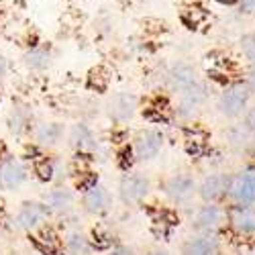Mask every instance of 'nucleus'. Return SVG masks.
<instances>
[{"instance_id": "obj_17", "label": "nucleus", "mask_w": 255, "mask_h": 255, "mask_svg": "<svg viewBox=\"0 0 255 255\" xmlns=\"http://www.w3.org/2000/svg\"><path fill=\"white\" fill-rule=\"evenodd\" d=\"M68 145L70 149L76 153H84V155H90L96 153L98 147H100V139L98 133L94 131V127L88 125L86 121H78L74 123L70 129H68Z\"/></svg>"}, {"instance_id": "obj_10", "label": "nucleus", "mask_w": 255, "mask_h": 255, "mask_svg": "<svg viewBox=\"0 0 255 255\" xmlns=\"http://www.w3.org/2000/svg\"><path fill=\"white\" fill-rule=\"evenodd\" d=\"M115 196L111 192V188L102 182H92L88 186H84L80 194V206L82 210L90 217H104L113 210Z\"/></svg>"}, {"instance_id": "obj_31", "label": "nucleus", "mask_w": 255, "mask_h": 255, "mask_svg": "<svg viewBox=\"0 0 255 255\" xmlns=\"http://www.w3.org/2000/svg\"><path fill=\"white\" fill-rule=\"evenodd\" d=\"M0 255H2V239H0Z\"/></svg>"}, {"instance_id": "obj_24", "label": "nucleus", "mask_w": 255, "mask_h": 255, "mask_svg": "<svg viewBox=\"0 0 255 255\" xmlns=\"http://www.w3.org/2000/svg\"><path fill=\"white\" fill-rule=\"evenodd\" d=\"M106 255H141L133 245H127V243H117L113 245L109 251H106Z\"/></svg>"}, {"instance_id": "obj_11", "label": "nucleus", "mask_w": 255, "mask_h": 255, "mask_svg": "<svg viewBox=\"0 0 255 255\" xmlns=\"http://www.w3.org/2000/svg\"><path fill=\"white\" fill-rule=\"evenodd\" d=\"M231 174L225 169L208 172L198 180V202H229V188H231Z\"/></svg>"}, {"instance_id": "obj_18", "label": "nucleus", "mask_w": 255, "mask_h": 255, "mask_svg": "<svg viewBox=\"0 0 255 255\" xmlns=\"http://www.w3.org/2000/svg\"><path fill=\"white\" fill-rule=\"evenodd\" d=\"M198 80H202V78L198 76L196 68L188 61H176L163 72V86L167 90H172L174 94H180L186 88L194 86Z\"/></svg>"}, {"instance_id": "obj_21", "label": "nucleus", "mask_w": 255, "mask_h": 255, "mask_svg": "<svg viewBox=\"0 0 255 255\" xmlns=\"http://www.w3.org/2000/svg\"><path fill=\"white\" fill-rule=\"evenodd\" d=\"M225 139H227V145L231 147V151L241 153V155H255V141L249 135L243 121L231 123L225 131Z\"/></svg>"}, {"instance_id": "obj_14", "label": "nucleus", "mask_w": 255, "mask_h": 255, "mask_svg": "<svg viewBox=\"0 0 255 255\" xmlns=\"http://www.w3.org/2000/svg\"><path fill=\"white\" fill-rule=\"evenodd\" d=\"M139 111V96L133 94V92H127V90H121V92H115L113 96H109L104 104V115L111 123L115 125H127L135 119Z\"/></svg>"}, {"instance_id": "obj_7", "label": "nucleus", "mask_w": 255, "mask_h": 255, "mask_svg": "<svg viewBox=\"0 0 255 255\" xmlns=\"http://www.w3.org/2000/svg\"><path fill=\"white\" fill-rule=\"evenodd\" d=\"M227 204L255 206V161H247L241 167L233 169Z\"/></svg>"}, {"instance_id": "obj_8", "label": "nucleus", "mask_w": 255, "mask_h": 255, "mask_svg": "<svg viewBox=\"0 0 255 255\" xmlns=\"http://www.w3.org/2000/svg\"><path fill=\"white\" fill-rule=\"evenodd\" d=\"M178 100H176V115L182 119V121H192L196 119L210 100V88L204 80H198L194 86L186 88L184 92L176 94Z\"/></svg>"}, {"instance_id": "obj_28", "label": "nucleus", "mask_w": 255, "mask_h": 255, "mask_svg": "<svg viewBox=\"0 0 255 255\" xmlns=\"http://www.w3.org/2000/svg\"><path fill=\"white\" fill-rule=\"evenodd\" d=\"M243 82L249 86V90L253 92V96H255V66H247V70H245V76H243Z\"/></svg>"}, {"instance_id": "obj_25", "label": "nucleus", "mask_w": 255, "mask_h": 255, "mask_svg": "<svg viewBox=\"0 0 255 255\" xmlns=\"http://www.w3.org/2000/svg\"><path fill=\"white\" fill-rule=\"evenodd\" d=\"M235 10L241 16H255V0H239Z\"/></svg>"}, {"instance_id": "obj_19", "label": "nucleus", "mask_w": 255, "mask_h": 255, "mask_svg": "<svg viewBox=\"0 0 255 255\" xmlns=\"http://www.w3.org/2000/svg\"><path fill=\"white\" fill-rule=\"evenodd\" d=\"M35 115L33 109L25 102L12 104V109L6 115V131L12 137H31V131L35 127Z\"/></svg>"}, {"instance_id": "obj_27", "label": "nucleus", "mask_w": 255, "mask_h": 255, "mask_svg": "<svg viewBox=\"0 0 255 255\" xmlns=\"http://www.w3.org/2000/svg\"><path fill=\"white\" fill-rule=\"evenodd\" d=\"M143 255H176L172 249H167L165 245H151V247H147Z\"/></svg>"}, {"instance_id": "obj_2", "label": "nucleus", "mask_w": 255, "mask_h": 255, "mask_svg": "<svg viewBox=\"0 0 255 255\" xmlns=\"http://www.w3.org/2000/svg\"><path fill=\"white\" fill-rule=\"evenodd\" d=\"M163 198L178 208H192L198 202V178L190 169H174L161 182Z\"/></svg>"}, {"instance_id": "obj_22", "label": "nucleus", "mask_w": 255, "mask_h": 255, "mask_svg": "<svg viewBox=\"0 0 255 255\" xmlns=\"http://www.w3.org/2000/svg\"><path fill=\"white\" fill-rule=\"evenodd\" d=\"M25 63H27V68L33 70V72H43V70H47L49 63H51V49L45 47V45L31 47V49L25 53Z\"/></svg>"}, {"instance_id": "obj_13", "label": "nucleus", "mask_w": 255, "mask_h": 255, "mask_svg": "<svg viewBox=\"0 0 255 255\" xmlns=\"http://www.w3.org/2000/svg\"><path fill=\"white\" fill-rule=\"evenodd\" d=\"M176 255H227L223 235H208V233H192L180 241Z\"/></svg>"}, {"instance_id": "obj_16", "label": "nucleus", "mask_w": 255, "mask_h": 255, "mask_svg": "<svg viewBox=\"0 0 255 255\" xmlns=\"http://www.w3.org/2000/svg\"><path fill=\"white\" fill-rule=\"evenodd\" d=\"M68 139V127L59 121H41L33 127L31 131V141L39 149H55L63 141Z\"/></svg>"}, {"instance_id": "obj_4", "label": "nucleus", "mask_w": 255, "mask_h": 255, "mask_svg": "<svg viewBox=\"0 0 255 255\" xmlns=\"http://www.w3.org/2000/svg\"><path fill=\"white\" fill-rule=\"evenodd\" d=\"M153 194V180L143 169H129L119 178L117 198L127 208L143 206Z\"/></svg>"}, {"instance_id": "obj_32", "label": "nucleus", "mask_w": 255, "mask_h": 255, "mask_svg": "<svg viewBox=\"0 0 255 255\" xmlns=\"http://www.w3.org/2000/svg\"><path fill=\"white\" fill-rule=\"evenodd\" d=\"M18 255H27V253H18Z\"/></svg>"}, {"instance_id": "obj_26", "label": "nucleus", "mask_w": 255, "mask_h": 255, "mask_svg": "<svg viewBox=\"0 0 255 255\" xmlns=\"http://www.w3.org/2000/svg\"><path fill=\"white\" fill-rule=\"evenodd\" d=\"M243 125L247 127V131H249V135L253 137V141H255V104L249 109V113L245 115V119H243Z\"/></svg>"}, {"instance_id": "obj_30", "label": "nucleus", "mask_w": 255, "mask_h": 255, "mask_svg": "<svg viewBox=\"0 0 255 255\" xmlns=\"http://www.w3.org/2000/svg\"><path fill=\"white\" fill-rule=\"evenodd\" d=\"M215 2L221 4V6H227V8H237L239 0H215Z\"/></svg>"}, {"instance_id": "obj_9", "label": "nucleus", "mask_w": 255, "mask_h": 255, "mask_svg": "<svg viewBox=\"0 0 255 255\" xmlns=\"http://www.w3.org/2000/svg\"><path fill=\"white\" fill-rule=\"evenodd\" d=\"M31 178V169L23 157L6 153L0 157V190L2 192H16Z\"/></svg>"}, {"instance_id": "obj_12", "label": "nucleus", "mask_w": 255, "mask_h": 255, "mask_svg": "<svg viewBox=\"0 0 255 255\" xmlns=\"http://www.w3.org/2000/svg\"><path fill=\"white\" fill-rule=\"evenodd\" d=\"M227 233L241 243H255V206L229 204Z\"/></svg>"}, {"instance_id": "obj_5", "label": "nucleus", "mask_w": 255, "mask_h": 255, "mask_svg": "<svg viewBox=\"0 0 255 255\" xmlns=\"http://www.w3.org/2000/svg\"><path fill=\"white\" fill-rule=\"evenodd\" d=\"M51 219L53 217L43 200H23L14 210L10 227L23 235H35V233L43 231Z\"/></svg>"}, {"instance_id": "obj_6", "label": "nucleus", "mask_w": 255, "mask_h": 255, "mask_svg": "<svg viewBox=\"0 0 255 255\" xmlns=\"http://www.w3.org/2000/svg\"><path fill=\"white\" fill-rule=\"evenodd\" d=\"M167 145V137L157 127H145L139 129L131 143V153L137 163H151L155 161Z\"/></svg>"}, {"instance_id": "obj_15", "label": "nucleus", "mask_w": 255, "mask_h": 255, "mask_svg": "<svg viewBox=\"0 0 255 255\" xmlns=\"http://www.w3.org/2000/svg\"><path fill=\"white\" fill-rule=\"evenodd\" d=\"M43 202L47 204L51 217H57V219H66L70 215H74L78 204H80V198L76 194V190L68 184H55L47 190V194L43 198Z\"/></svg>"}, {"instance_id": "obj_23", "label": "nucleus", "mask_w": 255, "mask_h": 255, "mask_svg": "<svg viewBox=\"0 0 255 255\" xmlns=\"http://www.w3.org/2000/svg\"><path fill=\"white\" fill-rule=\"evenodd\" d=\"M239 51L247 66H255V31H247L239 39Z\"/></svg>"}, {"instance_id": "obj_29", "label": "nucleus", "mask_w": 255, "mask_h": 255, "mask_svg": "<svg viewBox=\"0 0 255 255\" xmlns=\"http://www.w3.org/2000/svg\"><path fill=\"white\" fill-rule=\"evenodd\" d=\"M6 74H8V61H6V57L2 53H0V84L4 82Z\"/></svg>"}, {"instance_id": "obj_20", "label": "nucleus", "mask_w": 255, "mask_h": 255, "mask_svg": "<svg viewBox=\"0 0 255 255\" xmlns=\"http://www.w3.org/2000/svg\"><path fill=\"white\" fill-rule=\"evenodd\" d=\"M61 247L66 255H92L94 243L86 229L82 227H70L61 237Z\"/></svg>"}, {"instance_id": "obj_3", "label": "nucleus", "mask_w": 255, "mask_h": 255, "mask_svg": "<svg viewBox=\"0 0 255 255\" xmlns=\"http://www.w3.org/2000/svg\"><path fill=\"white\" fill-rule=\"evenodd\" d=\"M188 225L192 233L223 235V233H227V227H229V204L196 202L190 208Z\"/></svg>"}, {"instance_id": "obj_1", "label": "nucleus", "mask_w": 255, "mask_h": 255, "mask_svg": "<svg viewBox=\"0 0 255 255\" xmlns=\"http://www.w3.org/2000/svg\"><path fill=\"white\" fill-rule=\"evenodd\" d=\"M255 104V96L249 90V86L243 80L231 82L217 94L215 100V109L217 113L229 121V123H239L245 119V115L249 113V109Z\"/></svg>"}]
</instances>
